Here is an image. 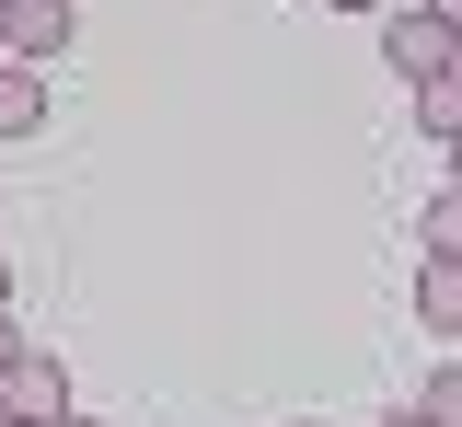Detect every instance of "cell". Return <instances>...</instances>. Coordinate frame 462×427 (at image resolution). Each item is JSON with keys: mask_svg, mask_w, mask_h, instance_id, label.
<instances>
[{"mask_svg": "<svg viewBox=\"0 0 462 427\" xmlns=\"http://www.w3.org/2000/svg\"><path fill=\"white\" fill-rule=\"evenodd\" d=\"M0 416H35V427H58V416H69V369H58L47 347H23V359L0 369Z\"/></svg>", "mask_w": 462, "mask_h": 427, "instance_id": "1", "label": "cell"}, {"mask_svg": "<svg viewBox=\"0 0 462 427\" xmlns=\"http://www.w3.org/2000/svg\"><path fill=\"white\" fill-rule=\"evenodd\" d=\"M58 47H69V0H12L0 12V59L12 69H47Z\"/></svg>", "mask_w": 462, "mask_h": 427, "instance_id": "2", "label": "cell"}, {"mask_svg": "<svg viewBox=\"0 0 462 427\" xmlns=\"http://www.w3.org/2000/svg\"><path fill=\"white\" fill-rule=\"evenodd\" d=\"M451 23H439V12H393V23H382V59L404 69V81H439V69H451Z\"/></svg>", "mask_w": 462, "mask_h": 427, "instance_id": "3", "label": "cell"}, {"mask_svg": "<svg viewBox=\"0 0 462 427\" xmlns=\"http://www.w3.org/2000/svg\"><path fill=\"white\" fill-rule=\"evenodd\" d=\"M416 323L462 335V254H416Z\"/></svg>", "mask_w": 462, "mask_h": 427, "instance_id": "4", "label": "cell"}, {"mask_svg": "<svg viewBox=\"0 0 462 427\" xmlns=\"http://www.w3.org/2000/svg\"><path fill=\"white\" fill-rule=\"evenodd\" d=\"M47 127V69H0V139H35Z\"/></svg>", "mask_w": 462, "mask_h": 427, "instance_id": "5", "label": "cell"}, {"mask_svg": "<svg viewBox=\"0 0 462 427\" xmlns=\"http://www.w3.org/2000/svg\"><path fill=\"white\" fill-rule=\"evenodd\" d=\"M416 127H428L439 150L462 139V69H439V81H416Z\"/></svg>", "mask_w": 462, "mask_h": 427, "instance_id": "6", "label": "cell"}, {"mask_svg": "<svg viewBox=\"0 0 462 427\" xmlns=\"http://www.w3.org/2000/svg\"><path fill=\"white\" fill-rule=\"evenodd\" d=\"M416 254H462V185H439V196L416 208Z\"/></svg>", "mask_w": 462, "mask_h": 427, "instance_id": "7", "label": "cell"}, {"mask_svg": "<svg viewBox=\"0 0 462 427\" xmlns=\"http://www.w3.org/2000/svg\"><path fill=\"white\" fill-rule=\"evenodd\" d=\"M416 416H428V427H462V369H428V381H416Z\"/></svg>", "mask_w": 462, "mask_h": 427, "instance_id": "8", "label": "cell"}, {"mask_svg": "<svg viewBox=\"0 0 462 427\" xmlns=\"http://www.w3.org/2000/svg\"><path fill=\"white\" fill-rule=\"evenodd\" d=\"M12 359H23V335H12V312H0V369H12Z\"/></svg>", "mask_w": 462, "mask_h": 427, "instance_id": "9", "label": "cell"}, {"mask_svg": "<svg viewBox=\"0 0 462 427\" xmlns=\"http://www.w3.org/2000/svg\"><path fill=\"white\" fill-rule=\"evenodd\" d=\"M416 12H439V23H451V35H462V0H416Z\"/></svg>", "mask_w": 462, "mask_h": 427, "instance_id": "10", "label": "cell"}, {"mask_svg": "<svg viewBox=\"0 0 462 427\" xmlns=\"http://www.w3.org/2000/svg\"><path fill=\"white\" fill-rule=\"evenodd\" d=\"M382 427H428V416H416V404H393V416H382Z\"/></svg>", "mask_w": 462, "mask_h": 427, "instance_id": "11", "label": "cell"}, {"mask_svg": "<svg viewBox=\"0 0 462 427\" xmlns=\"http://www.w3.org/2000/svg\"><path fill=\"white\" fill-rule=\"evenodd\" d=\"M324 12H382V0H324Z\"/></svg>", "mask_w": 462, "mask_h": 427, "instance_id": "12", "label": "cell"}, {"mask_svg": "<svg viewBox=\"0 0 462 427\" xmlns=\"http://www.w3.org/2000/svg\"><path fill=\"white\" fill-rule=\"evenodd\" d=\"M58 427H105V416H81V404H69V416H58Z\"/></svg>", "mask_w": 462, "mask_h": 427, "instance_id": "13", "label": "cell"}, {"mask_svg": "<svg viewBox=\"0 0 462 427\" xmlns=\"http://www.w3.org/2000/svg\"><path fill=\"white\" fill-rule=\"evenodd\" d=\"M0 312H12V266H0Z\"/></svg>", "mask_w": 462, "mask_h": 427, "instance_id": "14", "label": "cell"}, {"mask_svg": "<svg viewBox=\"0 0 462 427\" xmlns=\"http://www.w3.org/2000/svg\"><path fill=\"white\" fill-rule=\"evenodd\" d=\"M451 185H462V139H451Z\"/></svg>", "mask_w": 462, "mask_h": 427, "instance_id": "15", "label": "cell"}, {"mask_svg": "<svg viewBox=\"0 0 462 427\" xmlns=\"http://www.w3.org/2000/svg\"><path fill=\"white\" fill-rule=\"evenodd\" d=\"M0 427H35V416H0Z\"/></svg>", "mask_w": 462, "mask_h": 427, "instance_id": "16", "label": "cell"}, {"mask_svg": "<svg viewBox=\"0 0 462 427\" xmlns=\"http://www.w3.org/2000/svg\"><path fill=\"white\" fill-rule=\"evenodd\" d=\"M300 427H324V416H300Z\"/></svg>", "mask_w": 462, "mask_h": 427, "instance_id": "17", "label": "cell"}, {"mask_svg": "<svg viewBox=\"0 0 462 427\" xmlns=\"http://www.w3.org/2000/svg\"><path fill=\"white\" fill-rule=\"evenodd\" d=\"M451 69H462V47H451Z\"/></svg>", "mask_w": 462, "mask_h": 427, "instance_id": "18", "label": "cell"}, {"mask_svg": "<svg viewBox=\"0 0 462 427\" xmlns=\"http://www.w3.org/2000/svg\"><path fill=\"white\" fill-rule=\"evenodd\" d=\"M0 12H12V0H0Z\"/></svg>", "mask_w": 462, "mask_h": 427, "instance_id": "19", "label": "cell"}, {"mask_svg": "<svg viewBox=\"0 0 462 427\" xmlns=\"http://www.w3.org/2000/svg\"><path fill=\"white\" fill-rule=\"evenodd\" d=\"M0 69H12V59H0Z\"/></svg>", "mask_w": 462, "mask_h": 427, "instance_id": "20", "label": "cell"}]
</instances>
